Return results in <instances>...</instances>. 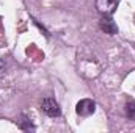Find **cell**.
Returning <instances> with one entry per match:
<instances>
[{"instance_id":"obj_1","label":"cell","mask_w":135,"mask_h":133,"mask_svg":"<svg viewBox=\"0 0 135 133\" xmlns=\"http://www.w3.org/2000/svg\"><path fill=\"white\" fill-rule=\"evenodd\" d=\"M41 110L47 114V116H50V117H57V116H60V105L57 103V100L52 99V97H46V99H42L41 102Z\"/></svg>"},{"instance_id":"obj_3","label":"cell","mask_w":135,"mask_h":133,"mask_svg":"<svg viewBox=\"0 0 135 133\" xmlns=\"http://www.w3.org/2000/svg\"><path fill=\"white\" fill-rule=\"evenodd\" d=\"M96 6L102 14H113L118 8V0H96Z\"/></svg>"},{"instance_id":"obj_6","label":"cell","mask_w":135,"mask_h":133,"mask_svg":"<svg viewBox=\"0 0 135 133\" xmlns=\"http://www.w3.org/2000/svg\"><path fill=\"white\" fill-rule=\"evenodd\" d=\"M3 70H5V63H3V61L0 60V74H2Z\"/></svg>"},{"instance_id":"obj_4","label":"cell","mask_w":135,"mask_h":133,"mask_svg":"<svg viewBox=\"0 0 135 133\" xmlns=\"http://www.w3.org/2000/svg\"><path fill=\"white\" fill-rule=\"evenodd\" d=\"M99 27H101L102 32H105V33H108V34L118 33V25L115 24V21H113V19H112L108 14H105V16L101 19V22H99Z\"/></svg>"},{"instance_id":"obj_2","label":"cell","mask_w":135,"mask_h":133,"mask_svg":"<svg viewBox=\"0 0 135 133\" xmlns=\"http://www.w3.org/2000/svg\"><path fill=\"white\" fill-rule=\"evenodd\" d=\"M94 110H96V103H94V100H91V99L80 100L77 103V106H75V111H77L79 116H90V114L94 113Z\"/></svg>"},{"instance_id":"obj_5","label":"cell","mask_w":135,"mask_h":133,"mask_svg":"<svg viewBox=\"0 0 135 133\" xmlns=\"http://www.w3.org/2000/svg\"><path fill=\"white\" fill-rule=\"evenodd\" d=\"M126 114H127L129 119L135 121V102H129L126 105Z\"/></svg>"}]
</instances>
